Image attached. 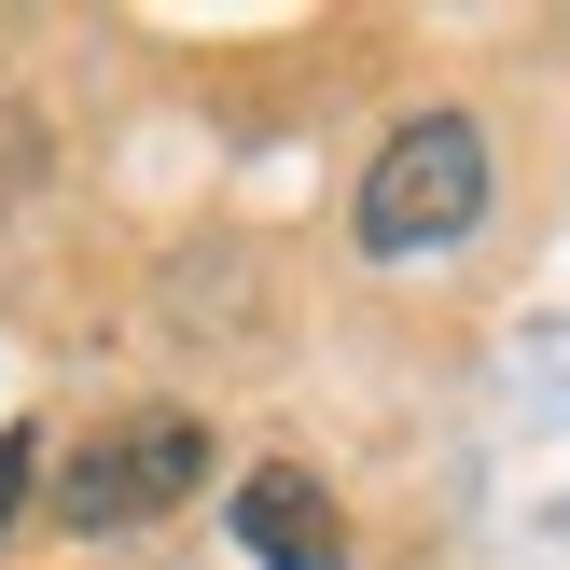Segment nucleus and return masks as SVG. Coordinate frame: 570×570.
<instances>
[{
    "label": "nucleus",
    "mask_w": 570,
    "mask_h": 570,
    "mask_svg": "<svg viewBox=\"0 0 570 570\" xmlns=\"http://www.w3.org/2000/svg\"><path fill=\"white\" fill-rule=\"evenodd\" d=\"M473 209H488V126H473V111H417V126H390L376 167H362V195H348V223H362L376 265H417V250L473 237Z\"/></svg>",
    "instance_id": "nucleus-1"
},
{
    "label": "nucleus",
    "mask_w": 570,
    "mask_h": 570,
    "mask_svg": "<svg viewBox=\"0 0 570 570\" xmlns=\"http://www.w3.org/2000/svg\"><path fill=\"white\" fill-rule=\"evenodd\" d=\"M195 488H209V432H195L181 404L98 417V432H70V460L42 473L56 529H154V515H181Z\"/></svg>",
    "instance_id": "nucleus-2"
},
{
    "label": "nucleus",
    "mask_w": 570,
    "mask_h": 570,
    "mask_svg": "<svg viewBox=\"0 0 570 570\" xmlns=\"http://www.w3.org/2000/svg\"><path fill=\"white\" fill-rule=\"evenodd\" d=\"M237 543H250V570H334V557H348V515H334L321 473L265 460V473L237 488Z\"/></svg>",
    "instance_id": "nucleus-3"
},
{
    "label": "nucleus",
    "mask_w": 570,
    "mask_h": 570,
    "mask_svg": "<svg viewBox=\"0 0 570 570\" xmlns=\"http://www.w3.org/2000/svg\"><path fill=\"white\" fill-rule=\"evenodd\" d=\"M28 488H42V445H28V432H0V529H14V501Z\"/></svg>",
    "instance_id": "nucleus-4"
}]
</instances>
